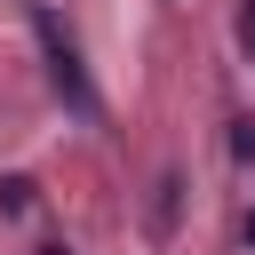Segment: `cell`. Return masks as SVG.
<instances>
[{"instance_id": "2", "label": "cell", "mask_w": 255, "mask_h": 255, "mask_svg": "<svg viewBox=\"0 0 255 255\" xmlns=\"http://www.w3.org/2000/svg\"><path fill=\"white\" fill-rule=\"evenodd\" d=\"M32 207V175H0V215H24Z\"/></svg>"}, {"instance_id": "5", "label": "cell", "mask_w": 255, "mask_h": 255, "mask_svg": "<svg viewBox=\"0 0 255 255\" xmlns=\"http://www.w3.org/2000/svg\"><path fill=\"white\" fill-rule=\"evenodd\" d=\"M239 239H247V247H255V207H247V223H239Z\"/></svg>"}, {"instance_id": "4", "label": "cell", "mask_w": 255, "mask_h": 255, "mask_svg": "<svg viewBox=\"0 0 255 255\" xmlns=\"http://www.w3.org/2000/svg\"><path fill=\"white\" fill-rule=\"evenodd\" d=\"M239 40L255 48V0H239Z\"/></svg>"}, {"instance_id": "6", "label": "cell", "mask_w": 255, "mask_h": 255, "mask_svg": "<svg viewBox=\"0 0 255 255\" xmlns=\"http://www.w3.org/2000/svg\"><path fill=\"white\" fill-rule=\"evenodd\" d=\"M40 255H72V247H40Z\"/></svg>"}, {"instance_id": "3", "label": "cell", "mask_w": 255, "mask_h": 255, "mask_svg": "<svg viewBox=\"0 0 255 255\" xmlns=\"http://www.w3.org/2000/svg\"><path fill=\"white\" fill-rule=\"evenodd\" d=\"M231 159H255V120H231Z\"/></svg>"}, {"instance_id": "1", "label": "cell", "mask_w": 255, "mask_h": 255, "mask_svg": "<svg viewBox=\"0 0 255 255\" xmlns=\"http://www.w3.org/2000/svg\"><path fill=\"white\" fill-rule=\"evenodd\" d=\"M32 32H40V64H48V88L64 96V112L96 120L104 104H96V80H88V64H80V40L64 32V16H56V8H32Z\"/></svg>"}]
</instances>
